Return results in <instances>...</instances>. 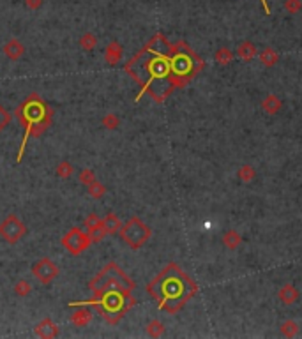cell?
I'll use <instances>...</instances> for the list:
<instances>
[{
    "label": "cell",
    "instance_id": "cell-1",
    "mask_svg": "<svg viewBox=\"0 0 302 339\" xmlns=\"http://www.w3.org/2000/svg\"><path fill=\"white\" fill-rule=\"evenodd\" d=\"M170 50L172 45L163 34H156L143 50L138 51L124 66V71L142 85V94H149L157 103H163L172 94L175 82L170 67Z\"/></svg>",
    "mask_w": 302,
    "mask_h": 339
},
{
    "label": "cell",
    "instance_id": "cell-2",
    "mask_svg": "<svg viewBox=\"0 0 302 339\" xmlns=\"http://www.w3.org/2000/svg\"><path fill=\"white\" fill-rule=\"evenodd\" d=\"M89 286L94 290L92 301L71 302L69 308L74 304L92 306L101 311V316L108 324L115 325L134 306V298L131 297L134 281L127 277V274L115 262H110L97 276L90 279Z\"/></svg>",
    "mask_w": 302,
    "mask_h": 339
},
{
    "label": "cell",
    "instance_id": "cell-3",
    "mask_svg": "<svg viewBox=\"0 0 302 339\" xmlns=\"http://www.w3.org/2000/svg\"><path fill=\"white\" fill-rule=\"evenodd\" d=\"M191 285L193 283L188 281V277L180 272L178 267L170 265L147 286V290L157 301L159 308L168 313H175L193 293L194 288Z\"/></svg>",
    "mask_w": 302,
    "mask_h": 339
},
{
    "label": "cell",
    "instance_id": "cell-4",
    "mask_svg": "<svg viewBox=\"0 0 302 339\" xmlns=\"http://www.w3.org/2000/svg\"><path fill=\"white\" fill-rule=\"evenodd\" d=\"M16 118L19 121V124L25 129V134H23V142L22 147L18 150V155H16V163L23 161V154H25V147L27 142H29V136L39 138L48 131V127L51 126V118H53V110L46 105V101L37 94H30L22 105L16 108L14 111Z\"/></svg>",
    "mask_w": 302,
    "mask_h": 339
},
{
    "label": "cell",
    "instance_id": "cell-5",
    "mask_svg": "<svg viewBox=\"0 0 302 339\" xmlns=\"http://www.w3.org/2000/svg\"><path fill=\"white\" fill-rule=\"evenodd\" d=\"M118 233H120L122 242H126L131 249H140V247L150 238V233H152V231H150V228L140 217H131L126 225H122Z\"/></svg>",
    "mask_w": 302,
    "mask_h": 339
},
{
    "label": "cell",
    "instance_id": "cell-6",
    "mask_svg": "<svg viewBox=\"0 0 302 339\" xmlns=\"http://www.w3.org/2000/svg\"><path fill=\"white\" fill-rule=\"evenodd\" d=\"M61 242L71 254H74V256L82 254L83 251H87L90 246H92V238H90V235L82 228H71L62 237Z\"/></svg>",
    "mask_w": 302,
    "mask_h": 339
},
{
    "label": "cell",
    "instance_id": "cell-7",
    "mask_svg": "<svg viewBox=\"0 0 302 339\" xmlns=\"http://www.w3.org/2000/svg\"><path fill=\"white\" fill-rule=\"evenodd\" d=\"M27 233V226L16 214H9L2 223H0V237L7 242V244H16L23 238Z\"/></svg>",
    "mask_w": 302,
    "mask_h": 339
},
{
    "label": "cell",
    "instance_id": "cell-8",
    "mask_svg": "<svg viewBox=\"0 0 302 339\" xmlns=\"http://www.w3.org/2000/svg\"><path fill=\"white\" fill-rule=\"evenodd\" d=\"M32 274L43 285H51L53 279L58 276V267L50 258H41L32 265Z\"/></svg>",
    "mask_w": 302,
    "mask_h": 339
},
{
    "label": "cell",
    "instance_id": "cell-9",
    "mask_svg": "<svg viewBox=\"0 0 302 339\" xmlns=\"http://www.w3.org/2000/svg\"><path fill=\"white\" fill-rule=\"evenodd\" d=\"M85 231L90 235V238H92V244L101 242L103 238L108 235L105 226H103V217H99L97 214H94V212L85 217Z\"/></svg>",
    "mask_w": 302,
    "mask_h": 339
},
{
    "label": "cell",
    "instance_id": "cell-10",
    "mask_svg": "<svg viewBox=\"0 0 302 339\" xmlns=\"http://www.w3.org/2000/svg\"><path fill=\"white\" fill-rule=\"evenodd\" d=\"M71 308H78L73 314H71V322H73L76 327H87L90 322H92V309H90V306L74 304V306H71Z\"/></svg>",
    "mask_w": 302,
    "mask_h": 339
},
{
    "label": "cell",
    "instance_id": "cell-11",
    "mask_svg": "<svg viewBox=\"0 0 302 339\" xmlns=\"http://www.w3.org/2000/svg\"><path fill=\"white\" fill-rule=\"evenodd\" d=\"M34 332H35V336H37V337L53 339V337L58 336V332H61V330H58V327H57V324H55L53 320H50V318H45V320H41L37 325H35Z\"/></svg>",
    "mask_w": 302,
    "mask_h": 339
},
{
    "label": "cell",
    "instance_id": "cell-12",
    "mask_svg": "<svg viewBox=\"0 0 302 339\" xmlns=\"http://www.w3.org/2000/svg\"><path fill=\"white\" fill-rule=\"evenodd\" d=\"M4 53H6V57L9 58V61H19V58L23 57V53H25V46L22 45V41H18V39H11V41H7L6 45H4Z\"/></svg>",
    "mask_w": 302,
    "mask_h": 339
},
{
    "label": "cell",
    "instance_id": "cell-13",
    "mask_svg": "<svg viewBox=\"0 0 302 339\" xmlns=\"http://www.w3.org/2000/svg\"><path fill=\"white\" fill-rule=\"evenodd\" d=\"M105 58L110 66H117L122 61V46L118 41H111L105 50Z\"/></svg>",
    "mask_w": 302,
    "mask_h": 339
},
{
    "label": "cell",
    "instance_id": "cell-14",
    "mask_svg": "<svg viewBox=\"0 0 302 339\" xmlns=\"http://www.w3.org/2000/svg\"><path fill=\"white\" fill-rule=\"evenodd\" d=\"M103 226H105V230H106V233L108 235H115V233L120 231L122 223H120V219H118L117 214L108 212L105 217H103Z\"/></svg>",
    "mask_w": 302,
    "mask_h": 339
},
{
    "label": "cell",
    "instance_id": "cell-15",
    "mask_svg": "<svg viewBox=\"0 0 302 339\" xmlns=\"http://www.w3.org/2000/svg\"><path fill=\"white\" fill-rule=\"evenodd\" d=\"M79 46H82L83 51H92L95 46H97V37L92 34V32H85V34L79 37Z\"/></svg>",
    "mask_w": 302,
    "mask_h": 339
},
{
    "label": "cell",
    "instance_id": "cell-16",
    "mask_svg": "<svg viewBox=\"0 0 302 339\" xmlns=\"http://www.w3.org/2000/svg\"><path fill=\"white\" fill-rule=\"evenodd\" d=\"M87 193H89L92 198H95V200H101V198L106 194V186L101 184V182H97V181H94L92 184L87 186Z\"/></svg>",
    "mask_w": 302,
    "mask_h": 339
},
{
    "label": "cell",
    "instance_id": "cell-17",
    "mask_svg": "<svg viewBox=\"0 0 302 339\" xmlns=\"http://www.w3.org/2000/svg\"><path fill=\"white\" fill-rule=\"evenodd\" d=\"M55 173H57V177H61V178H69L71 175L74 173V166L71 165L69 161H61L57 165V168H55Z\"/></svg>",
    "mask_w": 302,
    "mask_h": 339
},
{
    "label": "cell",
    "instance_id": "cell-18",
    "mask_svg": "<svg viewBox=\"0 0 302 339\" xmlns=\"http://www.w3.org/2000/svg\"><path fill=\"white\" fill-rule=\"evenodd\" d=\"M101 124H103V127H105V129L115 131V129H118V127H120V118H118V115H115V113H108V115H105V117H103Z\"/></svg>",
    "mask_w": 302,
    "mask_h": 339
},
{
    "label": "cell",
    "instance_id": "cell-19",
    "mask_svg": "<svg viewBox=\"0 0 302 339\" xmlns=\"http://www.w3.org/2000/svg\"><path fill=\"white\" fill-rule=\"evenodd\" d=\"M163 332H165V327H163L161 322L154 320L147 325V334H149L150 337H159V336H163Z\"/></svg>",
    "mask_w": 302,
    "mask_h": 339
},
{
    "label": "cell",
    "instance_id": "cell-20",
    "mask_svg": "<svg viewBox=\"0 0 302 339\" xmlns=\"http://www.w3.org/2000/svg\"><path fill=\"white\" fill-rule=\"evenodd\" d=\"M30 292H32V286L29 285V281H25V279H19V281L14 285V293L18 295V297H27Z\"/></svg>",
    "mask_w": 302,
    "mask_h": 339
},
{
    "label": "cell",
    "instance_id": "cell-21",
    "mask_svg": "<svg viewBox=\"0 0 302 339\" xmlns=\"http://www.w3.org/2000/svg\"><path fill=\"white\" fill-rule=\"evenodd\" d=\"M78 181L82 182L83 186L92 184V182L95 181V173H94V170H90V168H83L82 171H79V175H78Z\"/></svg>",
    "mask_w": 302,
    "mask_h": 339
},
{
    "label": "cell",
    "instance_id": "cell-22",
    "mask_svg": "<svg viewBox=\"0 0 302 339\" xmlns=\"http://www.w3.org/2000/svg\"><path fill=\"white\" fill-rule=\"evenodd\" d=\"M11 118H13V115H11L9 111L4 108L2 105H0V133H2V131L6 129L7 126H9Z\"/></svg>",
    "mask_w": 302,
    "mask_h": 339
},
{
    "label": "cell",
    "instance_id": "cell-23",
    "mask_svg": "<svg viewBox=\"0 0 302 339\" xmlns=\"http://www.w3.org/2000/svg\"><path fill=\"white\" fill-rule=\"evenodd\" d=\"M281 298H283V302H286V304H292V302L297 298L295 288H293V286H286L283 292H281Z\"/></svg>",
    "mask_w": 302,
    "mask_h": 339
},
{
    "label": "cell",
    "instance_id": "cell-24",
    "mask_svg": "<svg viewBox=\"0 0 302 339\" xmlns=\"http://www.w3.org/2000/svg\"><path fill=\"white\" fill-rule=\"evenodd\" d=\"M238 55H240L244 61H249V58L254 55V46L251 43H244V45H240V50H238Z\"/></svg>",
    "mask_w": 302,
    "mask_h": 339
},
{
    "label": "cell",
    "instance_id": "cell-25",
    "mask_svg": "<svg viewBox=\"0 0 302 339\" xmlns=\"http://www.w3.org/2000/svg\"><path fill=\"white\" fill-rule=\"evenodd\" d=\"M285 7H286V11H288L290 14H295V13H299V11H300L302 2H300V0H286Z\"/></svg>",
    "mask_w": 302,
    "mask_h": 339
},
{
    "label": "cell",
    "instance_id": "cell-26",
    "mask_svg": "<svg viewBox=\"0 0 302 339\" xmlns=\"http://www.w3.org/2000/svg\"><path fill=\"white\" fill-rule=\"evenodd\" d=\"M43 2L45 0H25V6L32 11H37L39 7H43Z\"/></svg>",
    "mask_w": 302,
    "mask_h": 339
},
{
    "label": "cell",
    "instance_id": "cell-27",
    "mask_svg": "<svg viewBox=\"0 0 302 339\" xmlns=\"http://www.w3.org/2000/svg\"><path fill=\"white\" fill-rule=\"evenodd\" d=\"M276 58H277V57H276V53H274V51H270V50H267L264 55H261V61L267 62V64H272L274 61H276Z\"/></svg>",
    "mask_w": 302,
    "mask_h": 339
},
{
    "label": "cell",
    "instance_id": "cell-28",
    "mask_svg": "<svg viewBox=\"0 0 302 339\" xmlns=\"http://www.w3.org/2000/svg\"><path fill=\"white\" fill-rule=\"evenodd\" d=\"M216 58H217V62H226L230 58V53L226 50H221L216 53Z\"/></svg>",
    "mask_w": 302,
    "mask_h": 339
},
{
    "label": "cell",
    "instance_id": "cell-29",
    "mask_svg": "<svg viewBox=\"0 0 302 339\" xmlns=\"http://www.w3.org/2000/svg\"><path fill=\"white\" fill-rule=\"evenodd\" d=\"M261 4H264V7H265V13H270V9H269V6H267V0H261Z\"/></svg>",
    "mask_w": 302,
    "mask_h": 339
}]
</instances>
